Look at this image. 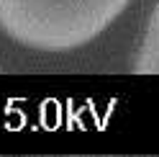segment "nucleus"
<instances>
[{
	"mask_svg": "<svg viewBox=\"0 0 159 157\" xmlns=\"http://www.w3.org/2000/svg\"><path fill=\"white\" fill-rule=\"evenodd\" d=\"M134 72L136 75H159V3L154 5L149 23L144 28V39L136 52Z\"/></svg>",
	"mask_w": 159,
	"mask_h": 157,
	"instance_id": "nucleus-2",
	"label": "nucleus"
},
{
	"mask_svg": "<svg viewBox=\"0 0 159 157\" xmlns=\"http://www.w3.org/2000/svg\"><path fill=\"white\" fill-rule=\"evenodd\" d=\"M131 0H0V28L39 52H69L100 36Z\"/></svg>",
	"mask_w": 159,
	"mask_h": 157,
	"instance_id": "nucleus-1",
	"label": "nucleus"
}]
</instances>
